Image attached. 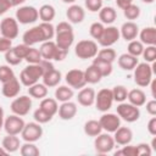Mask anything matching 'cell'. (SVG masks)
Masks as SVG:
<instances>
[{
	"label": "cell",
	"mask_w": 156,
	"mask_h": 156,
	"mask_svg": "<svg viewBox=\"0 0 156 156\" xmlns=\"http://www.w3.org/2000/svg\"><path fill=\"white\" fill-rule=\"evenodd\" d=\"M74 41L73 27L68 21L58 22L55 27V43L58 48L69 50Z\"/></svg>",
	"instance_id": "6da1fadb"
},
{
	"label": "cell",
	"mask_w": 156,
	"mask_h": 156,
	"mask_svg": "<svg viewBox=\"0 0 156 156\" xmlns=\"http://www.w3.org/2000/svg\"><path fill=\"white\" fill-rule=\"evenodd\" d=\"M43 77V69L39 63H28L21 73H20V82L24 87H30L35 84Z\"/></svg>",
	"instance_id": "7a4b0ae2"
},
{
	"label": "cell",
	"mask_w": 156,
	"mask_h": 156,
	"mask_svg": "<svg viewBox=\"0 0 156 156\" xmlns=\"http://www.w3.org/2000/svg\"><path fill=\"white\" fill-rule=\"evenodd\" d=\"M98 51H99L98 43L91 39L79 40L74 46V54L82 60L94 58L96 56Z\"/></svg>",
	"instance_id": "3957f363"
},
{
	"label": "cell",
	"mask_w": 156,
	"mask_h": 156,
	"mask_svg": "<svg viewBox=\"0 0 156 156\" xmlns=\"http://www.w3.org/2000/svg\"><path fill=\"white\" fill-rule=\"evenodd\" d=\"M134 82L138 87H149L152 79V68L151 65L147 62H140L134 67Z\"/></svg>",
	"instance_id": "277c9868"
},
{
	"label": "cell",
	"mask_w": 156,
	"mask_h": 156,
	"mask_svg": "<svg viewBox=\"0 0 156 156\" xmlns=\"http://www.w3.org/2000/svg\"><path fill=\"white\" fill-rule=\"evenodd\" d=\"M115 145H116V143L113 140V136L110 135V133H107V132L106 133L101 132L94 139V149H95V152L99 155L110 154L113 150Z\"/></svg>",
	"instance_id": "5b68a950"
},
{
	"label": "cell",
	"mask_w": 156,
	"mask_h": 156,
	"mask_svg": "<svg viewBox=\"0 0 156 156\" xmlns=\"http://www.w3.org/2000/svg\"><path fill=\"white\" fill-rule=\"evenodd\" d=\"M15 18L20 24H32L39 18L38 9L30 5H22L16 10Z\"/></svg>",
	"instance_id": "8992f818"
},
{
	"label": "cell",
	"mask_w": 156,
	"mask_h": 156,
	"mask_svg": "<svg viewBox=\"0 0 156 156\" xmlns=\"http://www.w3.org/2000/svg\"><path fill=\"white\" fill-rule=\"evenodd\" d=\"M117 115L121 119H123L127 123L136 122L140 117V110L139 107L129 104V102H119L117 106Z\"/></svg>",
	"instance_id": "52a82bcc"
},
{
	"label": "cell",
	"mask_w": 156,
	"mask_h": 156,
	"mask_svg": "<svg viewBox=\"0 0 156 156\" xmlns=\"http://www.w3.org/2000/svg\"><path fill=\"white\" fill-rule=\"evenodd\" d=\"M113 95H112V90L108 88H102L100 89L96 94H95V101L94 105L96 107L98 111L100 112H107L113 104Z\"/></svg>",
	"instance_id": "ba28073f"
},
{
	"label": "cell",
	"mask_w": 156,
	"mask_h": 156,
	"mask_svg": "<svg viewBox=\"0 0 156 156\" xmlns=\"http://www.w3.org/2000/svg\"><path fill=\"white\" fill-rule=\"evenodd\" d=\"M10 108L12 111V113L17 115V116H26L29 113L30 108H32V98L28 95H21V96H16L11 105Z\"/></svg>",
	"instance_id": "9c48e42d"
},
{
	"label": "cell",
	"mask_w": 156,
	"mask_h": 156,
	"mask_svg": "<svg viewBox=\"0 0 156 156\" xmlns=\"http://www.w3.org/2000/svg\"><path fill=\"white\" fill-rule=\"evenodd\" d=\"M20 135L22 136V139L24 141L35 143V141H38L43 136V127H41L40 123H38L35 121L26 123Z\"/></svg>",
	"instance_id": "30bf717a"
},
{
	"label": "cell",
	"mask_w": 156,
	"mask_h": 156,
	"mask_svg": "<svg viewBox=\"0 0 156 156\" xmlns=\"http://www.w3.org/2000/svg\"><path fill=\"white\" fill-rule=\"evenodd\" d=\"M18 22L16 18L13 17H5L1 20L0 22V35L9 38V39H15L18 37V32H20V27H18Z\"/></svg>",
	"instance_id": "8fae6325"
},
{
	"label": "cell",
	"mask_w": 156,
	"mask_h": 156,
	"mask_svg": "<svg viewBox=\"0 0 156 156\" xmlns=\"http://www.w3.org/2000/svg\"><path fill=\"white\" fill-rule=\"evenodd\" d=\"M121 38L119 34V28H117L116 26H107L105 27L100 39L98 40V43L102 46V48H111L113 44H116Z\"/></svg>",
	"instance_id": "7c38bea8"
},
{
	"label": "cell",
	"mask_w": 156,
	"mask_h": 156,
	"mask_svg": "<svg viewBox=\"0 0 156 156\" xmlns=\"http://www.w3.org/2000/svg\"><path fill=\"white\" fill-rule=\"evenodd\" d=\"M26 122L23 121V118L21 116H17L15 113L7 116L4 119V129L6 132V134H13V135H20L23 127H24Z\"/></svg>",
	"instance_id": "4fadbf2b"
},
{
	"label": "cell",
	"mask_w": 156,
	"mask_h": 156,
	"mask_svg": "<svg viewBox=\"0 0 156 156\" xmlns=\"http://www.w3.org/2000/svg\"><path fill=\"white\" fill-rule=\"evenodd\" d=\"M22 39H23V43L28 46H33L35 44H39V43H43V41H46V38H45V34L41 29V27L38 24V26H34L29 29H27L23 35H22Z\"/></svg>",
	"instance_id": "5bb4252c"
},
{
	"label": "cell",
	"mask_w": 156,
	"mask_h": 156,
	"mask_svg": "<svg viewBox=\"0 0 156 156\" xmlns=\"http://www.w3.org/2000/svg\"><path fill=\"white\" fill-rule=\"evenodd\" d=\"M65 80L67 85L71 87L72 89H82L83 87L87 85V82L84 78V71L79 68L69 69L65 76Z\"/></svg>",
	"instance_id": "9a60e30c"
},
{
	"label": "cell",
	"mask_w": 156,
	"mask_h": 156,
	"mask_svg": "<svg viewBox=\"0 0 156 156\" xmlns=\"http://www.w3.org/2000/svg\"><path fill=\"white\" fill-rule=\"evenodd\" d=\"M121 118L117 113H110V112H102L101 117L99 118L100 126L102 130L107 133H113L119 126H121Z\"/></svg>",
	"instance_id": "2e32d148"
},
{
	"label": "cell",
	"mask_w": 156,
	"mask_h": 156,
	"mask_svg": "<svg viewBox=\"0 0 156 156\" xmlns=\"http://www.w3.org/2000/svg\"><path fill=\"white\" fill-rule=\"evenodd\" d=\"M66 17L71 24H78L82 23L85 18V10L77 4H71L66 11Z\"/></svg>",
	"instance_id": "e0dca14e"
},
{
	"label": "cell",
	"mask_w": 156,
	"mask_h": 156,
	"mask_svg": "<svg viewBox=\"0 0 156 156\" xmlns=\"http://www.w3.org/2000/svg\"><path fill=\"white\" fill-rule=\"evenodd\" d=\"M78 112V107H77V104L73 102V101H65V102H61V105L58 106V110H57V113H58V117L63 121H71L76 117Z\"/></svg>",
	"instance_id": "ac0fdd59"
},
{
	"label": "cell",
	"mask_w": 156,
	"mask_h": 156,
	"mask_svg": "<svg viewBox=\"0 0 156 156\" xmlns=\"http://www.w3.org/2000/svg\"><path fill=\"white\" fill-rule=\"evenodd\" d=\"M20 91H21V82H20L18 78L13 77L12 79L2 83L1 93L5 98H9V99L16 98V96H18Z\"/></svg>",
	"instance_id": "d6986e66"
},
{
	"label": "cell",
	"mask_w": 156,
	"mask_h": 156,
	"mask_svg": "<svg viewBox=\"0 0 156 156\" xmlns=\"http://www.w3.org/2000/svg\"><path fill=\"white\" fill-rule=\"evenodd\" d=\"M119 34L126 41L134 40L139 34V27L134 21H127L119 28Z\"/></svg>",
	"instance_id": "ffe728a7"
},
{
	"label": "cell",
	"mask_w": 156,
	"mask_h": 156,
	"mask_svg": "<svg viewBox=\"0 0 156 156\" xmlns=\"http://www.w3.org/2000/svg\"><path fill=\"white\" fill-rule=\"evenodd\" d=\"M113 140L117 145H127L130 144L133 140V132L128 127H122L119 126L115 132H113Z\"/></svg>",
	"instance_id": "44dd1931"
},
{
	"label": "cell",
	"mask_w": 156,
	"mask_h": 156,
	"mask_svg": "<svg viewBox=\"0 0 156 156\" xmlns=\"http://www.w3.org/2000/svg\"><path fill=\"white\" fill-rule=\"evenodd\" d=\"M95 90L93 88H85L83 87L82 89H79L78 95H77V101L79 105L84 106V107H90L94 105L95 101Z\"/></svg>",
	"instance_id": "7402d4cb"
},
{
	"label": "cell",
	"mask_w": 156,
	"mask_h": 156,
	"mask_svg": "<svg viewBox=\"0 0 156 156\" xmlns=\"http://www.w3.org/2000/svg\"><path fill=\"white\" fill-rule=\"evenodd\" d=\"M127 100H128L129 104H132V105H134L136 107H141L146 102V94L141 89L135 88V89L128 90Z\"/></svg>",
	"instance_id": "603a6c76"
},
{
	"label": "cell",
	"mask_w": 156,
	"mask_h": 156,
	"mask_svg": "<svg viewBox=\"0 0 156 156\" xmlns=\"http://www.w3.org/2000/svg\"><path fill=\"white\" fill-rule=\"evenodd\" d=\"M116 60H117L118 66H119L122 69H124V71H133L134 67L139 63L138 57H135V56H133V55H130V54H128V52L119 55Z\"/></svg>",
	"instance_id": "cb8c5ba5"
},
{
	"label": "cell",
	"mask_w": 156,
	"mask_h": 156,
	"mask_svg": "<svg viewBox=\"0 0 156 156\" xmlns=\"http://www.w3.org/2000/svg\"><path fill=\"white\" fill-rule=\"evenodd\" d=\"M117 18V11L112 6H102L99 11V20L102 24H112Z\"/></svg>",
	"instance_id": "d4e9b609"
},
{
	"label": "cell",
	"mask_w": 156,
	"mask_h": 156,
	"mask_svg": "<svg viewBox=\"0 0 156 156\" xmlns=\"http://www.w3.org/2000/svg\"><path fill=\"white\" fill-rule=\"evenodd\" d=\"M56 50H57V45L52 40L43 41L41 45H40V48H39V51H40L41 57L44 60H49V61H52L54 60L55 54H56Z\"/></svg>",
	"instance_id": "484cf974"
},
{
	"label": "cell",
	"mask_w": 156,
	"mask_h": 156,
	"mask_svg": "<svg viewBox=\"0 0 156 156\" xmlns=\"http://www.w3.org/2000/svg\"><path fill=\"white\" fill-rule=\"evenodd\" d=\"M1 146L7 151V154H13V152L20 150V146H21L20 138L17 135H13V134H7L2 139Z\"/></svg>",
	"instance_id": "4316f807"
},
{
	"label": "cell",
	"mask_w": 156,
	"mask_h": 156,
	"mask_svg": "<svg viewBox=\"0 0 156 156\" xmlns=\"http://www.w3.org/2000/svg\"><path fill=\"white\" fill-rule=\"evenodd\" d=\"M139 40L144 45H156V28L145 27L139 32Z\"/></svg>",
	"instance_id": "83f0119b"
},
{
	"label": "cell",
	"mask_w": 156,
	"mask_h": 156,
	"mask_svg": "<svg viewBox=\"0 0 156 156\" xmlns=\"http://www.w3.org/2000/svg\"><path fill=\"white\" fill-rule=\"evenodd\" d=\"M41 79H43V83L48 88H54V87H57L60 84V82L62 79V74H61L60 71H57L56 68H54V69L46 72L41 77Z\"/></svg>",
	"instance_id": "f1b7e54d"
},
{
	"label": "cell",
	"mask_w": 156,
	"mask_h": 156,
	"mask_svg": "<svg viewBox=\"0 0 156 156\" xmlns=\"http://www.w3.org/2000/svg\"><path fill=\"white\" fill-rule=\"evenodd\" d=\"M49 93V89L48 87L44 84V83H35L30 87H28V94L30 98H34V99H38V100H41L44 99Z\"/></svg>",
	"instance_id": "f546056e"
},
{
	"label": "cell",
	"mask_w": 156,
	"mask_h": 156,
	"mask_svg": "<svg viewBox=\"0 0 156 156\" xmlns=\"http://www.w3.org/2000/svg\"><path fill=\"white\" fill-rule=\"evenodd\" d=\"M73 96H74V91L68 85H60V87L57 85V88L55 89V99L60 102L69 101L72 100Z\"/></svg>",
	"instance_id": "4dcf8cb0"
},
{
	"label": "cell",
	"mask_w": 156,
	"mask_h": 156,
	"mask_svg": "<svg viewBox=\"0 0 156 156\" xmlns=\"http://www.w3.org/2000/svg\"><path fill=\"white\" fill-rule=\"evenodd\" d=\"M38 13H39V18L41 20V22H51L56 16V10L52 5L44 4L39 7Z\"/></svg>",
	"instance_id": "1f68e13d"
},
{
	"label": "cell",
	"mask_w": 156,
	"mask_h": 156,
	"mask_svg": "<svg viewBox=\"0 0 156 156\" xmlns=\"http://www.w3.org/2000/svg\"><path fill=\"white\" fill-rule=\"evenodd\" d=\"M83 130L88 136H96L102 132V128L100 126V122L98 119H88L84 126H83Z\"/></svg>",
	"instance_id": "d6a6232c"
},
{
	"label": "cell",
	"mask_w": 156,
	"mask_h": 156,
	"mask_svg": "<svg viewBox=\"0 0 156 156\" xmlns=\"http://www.w3.org/2000/svg\"><path fill=\"white\" fill-rule=\"evenodd\" d=\"M84 78L87 84H96L102 79L101 73L99 72V69L91 63L85 71H84Z\"/></svg>",
	"instance_id": "836d02e7"
},
{
	"label": "cell",
	"mask_w": 156,
	"mask_h": 156,
	"mask_svg": "<svg viewBox=\"0 0 156 156\" xmlns=\"http://www.w3.org/2000/svg\"><path fill=\"white\" fill-rule=\"evenodd\" d=\"M39 107L43 108L44 111H46L48 113H50L51 116H55L57 113V110H58V104H57V100L56 99L46 98L45 96L44 99H41Z\"/></svg>",
	"instance_id": "e575fe53"
},
{
	"label": "cell",
	"mask_w": 156,
	"mask_h": 156,
	"mask_svg": "<svg viewBox=\"0 0 156 156\" xmlns=\"http://www.w3.org/2000/svg\"><path fill=\"white\" fill-rule=\"evenodd\" d=\"M93 65L99 69V72L101 73L102 78L111 76V73H112V71H113L112 63L106 62V61H104V60H100V58H98V57H94V58H93Z\"/></svg>",
	"instance_id": "d590c367"
},
{
	"label": "cell",
	"mask_w": 156,
	"mask_h": 156,
	"mask_svg": "<svg viewBox=\"0 0 156 156\" xmlns=\"http://www.w3.org/2000/svg\"><path fill=\"white\" fill-rule=\"evenodd\" d=\"M95 57H98L100 60H104L106 62L113 63L116 61V58H117V54H116V51L112 48H102V49H100L98 51Z\"/></svg>",
	"instance_id": "8d00e7d4"
},
{
	"label": "cell",
	"mask_w": 156,
	"mask_h": 156,
	"mask_svg": "<svg viewBox=\"0 0 156 156\" xmlns=\"http://www.w3.org/2000/svg\"><path fill=\"white\" fill-rule=\"evenodd\" d=\"M20 154L22 156H39L40 150L38 149V146L34 143L24 141V144H22L20 146Z\"/></svg>",
	"instance_id": "74e56055"
},
{
	"label": "cell",
	"mask_w": 156,
	"mask_h": 156,
	"mask_svg": "<svg viewBox=\"0 0 156 156\" xmlns=\"http://www.w3.org/2000/svg\"><path fill=\"white\" fill-rule=\"evenodd\" d=\"M140 7L138 5H135L134 2L129 4L128 6H126L123 9V15L124 17L128 20V21H134V20H138L139 16H140Z\"/></svg>",
	"instance_id": "f35d334b"
},
{
	"label": "cell",
	"mask_w": 156,
	"mask_h": 156,
	"mask_svg": "<svg viewBox=\"0 0 156 156\" xmlns=\"http://www.w3.org/2000/svg\"><path fill=\"white\" fill-rule=\"evenodd\" d=\"M144 48H145V45H144L140 40L134 39V40H130V41L128 43L127 52L130 54V55H133V56H135V57H139V56H141Z\"/></svg>",
	"instance_id": "ab89813d"
},
{
	"label": "cell",
	"mask_w": 156,
	"mask_h": 156,
	"mask_svg": "<svg viewBox=\"0 0 156 156\" xmlns=\"http://www.w3.org/2000/svg\"><path fill=\"white\" fill-rule=\"evenodd\" d=\"M111 90H112V95H113V101L123 102L127 100L128 89L124 85H115Z\"/></svg>",
	"instance_id": "60d3db41"
},
{
	"label": "cell",
	"mask_w": 156,
	"mask_h": 156,
	"mask_svg": "<svg viewBox=\"0 0 156 156\" xmlns=\"http://www.w3.org/2000/svg\"><path fill=\"white\" fill-rule=\"evenodd\" d=\"M52 117H54V116H51L50 113H48L46 111H44V110L40 108V107H38V108L33 112V118H34V121L38 122V123H40V124H45V123L50 122V121L52 119Z\"/></svg>",
	"instance_id": "b9f144b4"
},
{
	"label": "cell",
	"mask_w": 156,
	"mask_h": 156,
	"mask_svg": "<svg viewBox=\"0 0 156 156\" xmlns=\"http://www.w3.org/2000/svg\"><path fill=\"white\" fill-rule=\"evenodd\" d=\"M104 29H105V24H102L101 22H94V23H91L90 27H89V34H90V37H91L94 40L98 41V40L100 39V37H101Z\"/></svg>",
	"instance_id": "7bdbcfd3"
},
{
	"label": "cell",
	"mask_w": 156,
	"mask_h": 156,
	"mask_svg": "<svg viewBox=\"0 0 156 156\" xmlns=\"http://www.w3.org/2000/svg\"><path fill=\"white\" fill-rule=\"evenodd\" d=\"M24 60H26L28 63H39V62L43 60V57H41V55H40L39 49L30 46L29 50H28V52H27V55H26V57H24Z\"/></svg>",
	"instance_id": "ee69618b"
},
{
	"label": "cell",
	"mask_w": 156,
	"mask_h": 156,
	"mask_svg": "<svg viewBox=\"0 0 156 156\" xmlns=\"http://www.w3.org/2000/svg\"><path fill=\"white\" fill-rule=\"evenodd\" d=\"M5 61H6L7 65H10V66H17V65H20L23 60L15 52L13 46H12L11 49H9V50L5 52Z\"/></svg>",
	"instance_id": "f6af8a7d"
},
{
	"label": "cell",
	"mask_w": 156,
	"mask_h": 156,
	"mask_svg": "<svg viewBox=\"0 0 156 156\" xmlns=\"http://www.w3.org/2000/svg\"><path fill=\"white\" fill-rule=\"evenodd\" d=\"M15 77V72L10 65H0V82L5 83Z\"/></svg>",
	"instance_id": "bcb514c9"
},
{
	"label": "cell",
	"mask_w": 156,
	"mask_h": 156,
	"mask_svg": "<svg viewBox=\"0 0 156 156\" xmlns=\"http://www.w3.org/2000/svg\"><path fill=\"white\" fill-rule=\"evenodd\" d=\"M141 56L144 57L145 62L151 63L156 60V45H146V48H144Z\"/></svg>",
	"instance_id": "7dc6e473"
},
{
	"label": "cell",
	"mask_w": 156,
	"mask_h": 156,
	"mask_svg": "<svg viewBox=\"0 0 156 156\" xmlns=\"http://www.w3.org/2000/svg\"><path fill=\"white\" fill-rule=\"evenodd\" d=\"M113 155L115 156H138L136 146L135 145H130V144L123 145L122 149L121 150H117Z\"/></svg>",
	"instance_id": "c3c4849f"
},
{
	"label": "cell",
	"mask_w": 156,
	"mask_h": 156,
	"mask_svg": "<svg viewBox=\"0 0 156 156\" xmlns=\"http://www.w3.org/2000/svg\"><path fill=\"white\" fill-rule=\"evenodd\" d=\"M104 0H84V6L90 12H99L102 7Z\"/></svg>",
	"instance_id": "681fc988"
},
{
	"label": "cell",
	"mask_w": 156,
	"mask_h": 156,
	"mask_svg": "<svg viewBox=\"0 0 156 156\" xmlns=\"http://www.w3.org/2000/svg\"><path fill=\"white\" fill-rule=\"evenodd\" d=\"M136 146V152H138V156H143V155H146V156H150L152 154V150H151V146L150 144L147 143H139Z\"/></svg>",
	"instance_id": "f907efd6"
},
{
	"label": "cell",
	"mask_w": 156,
	"mask_h": 156,
	"mask_svg": "<svg viewBox=\"0 0 156 156\" xmlns=\"http://www.w3.org/2000/svg\"><path fill=\"white\" fill-rule=\"evenodd\" d=\"M29 48H30V46H28V45H26L24 43H22V44H18V45L13 46V50H15V52H16L22 60H24V57H26V55H27Z\"/></svg>",
	"instance_id": "816d5d0a"
},
{
	"label": "cell",
	"mask_w": 156,
	"mask_h": 156,
	"mask_svg": "<svg viewBox=\"0 0 156 156\" xmlns=\"http://www.w3.org/2000/svg\"><path fill=\"white\" fill-rule=\"evenodd\" d=\"M11 48H12V40L9 39V38H5L2 35H0V52L5 54Z\"/></svg>",
	"instance_id": "f5cc1de1"
},
{
	"label": "cell",
	"mask_w": 156,
	"mask_h": 156,
	"mask_svg": "<svg viewBox=\"0 0 156 156\" xmlns=\"http://www.w3.org/2000/svg\"><path fill=\"white\" fill-rule=\"evenodd\" d=\"M145 105H146V112L150 116H156V100L151 99V100L146 101Z\"/></svg>",
	"instance_id": "db71d44e"
},
{
	"label": "cell",
	"mask_w": 156,
	"mask_h": 156,
	"mask_svg": "<svg viewBox=\"0 0 156 156\" xmlns=\"http://www.w3.org/2000/svg\"><path fill=\"white\" fill-rule=\"evenodd\" d=\"M146 129H147V132H149L152 136L156 135V117H155V116H152V117L149 119L147 126H146Z\"/></svg>",
	"instance_id": "11a10c76"
},
{
	"label": "cell",
	"mask_w": 156,
	"mask_h": 156,
	"mask_svg": "<svg viewBox=\"0 0 156 156\" xmlns=\"http://www.w3.org/2000/svg\"><path fill=\"white\" fill-rule=\"evenodd\" d=\"M67 54H68V50H66V49H61V48L57 46V50H56L54 61H58V62H60V61H63V60L66 58Z\"/></svg>",
	"instance_id": "9f6ffc18"
},
{
	"label": "cell",
	"mask_w": 156,
	"mask_h": 156,
	"mask_svg": "<svg viewBox=\"0 0 156 156\" xmlns=\"http://www.w3.org/2000/svg\"><path fill=\"white\" fill-rule=\"evenodd\" d=\"M12 7L10 0H0V16L5 15Z\"/></svg>",
	"instance_id": "6f0895ef"
},
{
	"label": "cell",
	"mask_w": 156,
	"mask_h": 156,
	"mask_svg": "<svg viewBox=\"0 0 156 156\" xmlns=\"http://www.w3.org/2000/svg\"><path fill=\"white\" fill-rule=\"evenodd\" d=\"M133 2V0H116V5L121 9V10H123L126 6H128L129 4H132Z\"/></svg>",
	"instance_id": "680465c9"
},
{
	"label": "cell",
	"mask_w": 156,
	"mask_h": 156,
	"mask_svg": "<svg viewBox=\"0 0 156 156\" xmlns=\"http://www.w3.org/2000/svg\"><path fill=\"white\" fill-rule=\"evenodd\" d=\"M149 85H150V89H151V95H152V99H156V80L152 78Z\"/></svg>",
	"instance_id": "91938a15"
},
{
	"label": "cell",
	"mask_w": 156,
	"mask_h": 156,
	"mask_svg": "<svg viewBox=\"0 0 156 156\" xmlns=\"http://www.w3.org/2000/svg\"><path fill=\"white\" fill-rule=\"evenodd\" d=\"M10 2L12 5V7L13 6H22L26 2V0H10Z\"/></svg>",
	"instance_id": "94428289"
},
{
	"label": "cell",
	"mask_w": 156,
	"mask_h": 156,
	"mask_svg": "<svg viewBox=\"0 0 156 156\" xmlns=\"http://www.w3.org/2000/svg\"><path fill=\"white\" fill-rule=\"evenodd\" d=\"M4 119H5V116H4V108L0 106V126H1V127L4 126Z\"/></svg>",
	"instance_id": "6125c7cd"
},
{
	"label": "cell",
	"mask_w": 156,
	"mask_h": 156,
	"mask_svg": "<svg viewBox=\"0 0 156 156\" xmlns=\"http://www.w3.org/2000/svg\"><path fill=\"white\" fill-rule=\"evenodd\" d=\"M0 155H7V151L2 146H0Z\"/></svg>",
	"instance_id": "be15d7a7"
},
{
	"label": "cell",
	"mask_w": 156,
	"mask_h": 156,
	"mask_svg": "<svg viewBox=\"0 0 156 156\" xmlns=\"http://www.w3.org/2000/svg\"><path fill=\"white\" fill-rule=\"evenodd\" d=\"M77 0H62V2H65V4H74Z\"/></svg>",
	"instance_id": "e7e4bbea"
},
{
	"label": "cell",
	"mask_w": 156,
	"mask_h": 156,
	"mask_svg": "<svg viewBox=\"0 0 156 156\" xmlns=\"http://www.w3.org/2000/svg\"><path fill=\"white\" fill-rule=\"evenodd\" d=\"M141 1H143L144 4H152L155 0H141Z\"/></svg>",
	"instance_id": "03108f58"
},
{
	"label": "cell",
	"mask_w": 156,
	"mask_h": 156,
	"mask_svg": "<svg viewBox=\"0 0 156 156\" xmlns=\"http://www.w3.org/2000/svg\"><path fill=\"white\" fill-rule=\"evenodd\" d=\"M1 128H2V127H1V126H0V130H1Z\"/></svg>",
	"instance_id": "003e7915"
}]
</instances>
